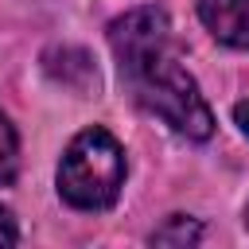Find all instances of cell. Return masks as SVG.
Returning <instances> with one entry per match:
<instances>
[{
    "label": "cell",
    "instance_id": "9c48e42d",
    "mask_svg": "<svg viewBox=\"0 0 249 249\" xmlns=\"http://www.w3.org/2000/svg\"><path fill=\"white\" fill-rule=\"evenodd\" d=\"M245 226H249V206H245Z\"/></svg>",
    "mask_w": 249,
    "mask_h": 249
},
{
    "label": "cell",
    "instance_id": "52a82bcc",
    "mask_svg": "<svg viewBox=\"0 0 249 249\" xmlns=\"http://www.w3.org/2000/svg\"><path fill=\"white\" fill-rule=\"evenodd\" d=\"M16 241H19L16 218H12V210H4V206H0V245H16Z\"/></svg>",
    "mask_w": 249,
    "mask_h": 249
},
{
    "label": "cell",
    "instance_id": "277c9868",
    "mask_svg": "<svg viewBox=\"0 0 249 249\" xmlns=\"http://www.w3.org/2000/svg\"><path fill=\"white\" fill-rule=\"evenodd\" d=\"M206 31L237 51H249V0H198Z\"/></svg>",
    "mask_w": 249,
    "mask_h": 249
},
{
    "label": "cell",
    "instance_id": "ba28073f",
    "mask_svg": "<svg viewBox=\"0 0 249 249\" xmlns=\"http://www.w3.org/2000/svg\"><path fill=\"white\" fill-rule=\"evenodd\" d=\"M233 121H237V128L249 136V101H237V105H233Z\"/></svg>",
    "mask_w": 249,
    "mask_h": 249
},
{
    "label": "cell",
    "instance_id": "5b68a950",
    "mask_svg": "<svg viewBox=\"0 0 249 249\" xmlns=\"http://www.w3.org/2000/svg\"><path fill=\"white\" fill-rule=\"evenodd\" d=\"M202 237V226L198 222H191L187 214H171L156 233H152V241L156 245H195Z\"/></svg>",
    "mask_w": 249,
    "mask_h": 249
},
{
    "label": "cell",
    "instance_id": "7a4b0ae2",
    "mask_svg": "<svg viewBox=\"0 0 249 249\" xmlns=\"http://www.w3.org/2000/svg\"><path fill=\"white\" fill-rule=\"evenodd\" d=\"M124 187V148L105 128L78 132L58 163V195L78 210H105Z\"/></svg>",
    "mask_w": 249,
    "mask_h": 249
},
{
    "label": "cell",
    "instance_id": "3957f363",
    "mask_svg": "<svg viewBox=\"0 0 249 249\" xmlns=\"http://www.w3.org/2000/svg\"><path fill=\"white\" fill-rule=\"evenodd\" d=\"M109 47L121 70L144 62L148 54L171 47V23L160 8H132L109 23Z\"/></svg>",
    "mask_w": 249,
    "mask_h": 249
},
{
    "label": "cell",
    "instance_id": "6da1fadb",
    "mask_svg": "<svg viewBox=\"0 0 249 249\" xmlns=\"http://www.w3.org/2000/svg\"><path fill=\"white\" fill-rule=\"evenodd\" d=\"M121 78L132 86L136 101L144 109H152L160 121H167L179 136L187 140H206L214 132V113L206 105V97L198 93L195 78L179 66V58L171 54V47L148 54L144 62L121 70Z\"/></svg>",
    "mask_w": 249,
    "mask_h": 249
},
{
    "label": "cell",
    "instance_id": "8992f818",
    "mask_svg": "<svg viewBox=\"0 0 249 249\" xmlns=\"http://www.w3.org/2000/svg\"><path fill=\"white\" fill-rule=\"evenodd\" d=\"M16 171H19V136L0 109V187H8L16 179Z\"/></svg>",
    "mask_w": 249,
    "mask_h": 249
}]
</instances>
